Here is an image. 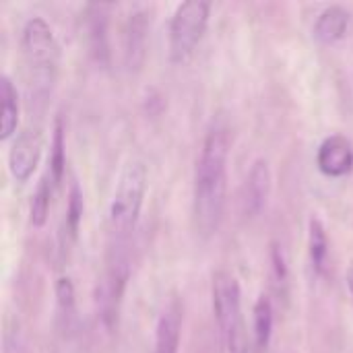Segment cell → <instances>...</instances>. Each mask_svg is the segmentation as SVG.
I'll use <instances>...</instances> for the list:
<instances>
[{"label": "cell", "mask_w": 353, "mask_h": 353, "mask_svg": "<svg viewBox=\"0 0 353 353\" xmlns=\"http://www.w3.org/2000/svg\"><path fill=\"white\" fill-rule=\"evenodd\" d=\"M345 283H347V290H350V296L353 300V265L347 269V275H345Z\"/></svg>", "instance_id": "cell-21"}, {"label": "cell", "mask_w": 353, "mask_h": 353, "mask_svg": "<svg viewBox=\"0 0 353 353\" xmlns=\"http://www.w3.org/2000/svg\"><path fill=\"white\" fill-rule=\"evenodd\" d=\"M126 279H128L126 259L116 254L114 261L108 265V269L103 273V279L99 281V290H97L99 314H101V321H103L105 329H110V331L118 323V310H120Z\"/></svg>", "instance_id": "cell-6"}, {"label": "cell", "mask_w": 353, "mask_h": 353, "mask_svg": "<svg viewBox=\"0 0 353 353\" xmlns=\"http://www.w3.org/2000/svg\"><path fill=\"white\" fill-rule=\"evenodd\" d=\"M147 31H149V21L147 12H132L128 19L126 27V64L130 68H137L145 56V41H147Z\"/></svg>", "instance_id": "cell-13"}, {"label": "cell", "mask_w": 353, "mask_h": 353, "mask_svg": "<svg viewBox=\"0 0 353 353\" xmlns=\"http://www.w3.org/2000/svg\"><path fill=\"white\" fill-rule=\"evenodd\" d=\"M271 168L267 159H256L246 176V186H244V211L246 215L254 217L259 215L271 194Z\"/></svg>", "instance_id": "cell-9"}, {"label": "cell", "mask_w": 353, "mask_h": 353, "mask_svg": "<svg viewBox=\"0 0 353 353\" xmlns=\"http://www.w3.org/2000/svg\"><path fill=\"white\" fill-rule=\"evenodd\" d=\"M347 25H350V12L339 4H331L319 14L314 23V39L323 46H333L345 37Z\"/></svg>", "instance_id": "cell-11"}, {"label": "cell", "mask_w": 353, "mask_h": 353, "mask_svg": "<svg viewBox=\"0 0 353 353\" xmlns=\"http://www.w3.org/2000/svg\"><path fill=\"white\" fill-rule=\"evenodd\" d=\"M41 149H43V137L37 126L33 128L27 126L17 134L8 151V170L17 182H27L33 176L41 159Z\"/></svg>", "instance_id": "cell-7"}, {"label": "cell", "mask_w": 353, "mask_h": 353, "mask_svg": "<svg viewBox=\"0 0 353 353\" xmlns=\"http://www.w3.org/2000/svg\"><path fill=\"white\" fill-rule=\"evenodd\" d=\"M0 99H2V118H0V139L8 141L19 122V101H17V89L12 81L4 74L0 81Z\"/></svg>", "instance_id": "cell-15"}, {"label": "cell", "mask_w": 353, "mask_h": 353, "mask_svg": "<svg viewBox=\"0 0 353 353\" xmlns=\"http://www.w3.org/2000/svg\"><path fill=\"white\" fill-rule=\"evenodd\" d=\"M54 192H56V188H54L50 176L43 174L41 180H39V184H37V188H35V192H33L31 207H29V219H31V225L33 228H41L46 223Z\"/></svg>", "instance_id": "cell-17"}, {"label": "cell", "mask_w": 353, "mask_h": 353, "mask_svg": "<svg viewBox=\"0 0 353 353\" xmlns=\"http://www.w3.org/2000/svg\"><path fill=\"white\" fill-rule=\"evenodd\" d=\"M147 194V168L141 159L124 163L112 201H110V230L116 238H126L134 232Z\"/></svg>", "instance_id": "cell-2"}, {"label": "cell", "mask_w": 353, "mask_h": 353, "mask_svg": "<svg viewBox=\"0 0 353 353\" xmlns=\"http://www.w3.org/2000/svg\"><path fill=\"white\" fill-rule=\"evenodd\" d=\"M308 252H310L312 273L316 277L323 275L327 256H329V238H327V230L319 217H312L308 223Z\"/></svg>", "instance_id": "cell-16"}, {"label": "cell", "mask_w": 353, "mask_h": 353, "mask_svg": "<svg viewBox=\"0 0 353 353\" xmlns=\"http://www.w3.org/2000/svg\"><path fill=\"white\" fill-rule=\"evenodd\" d=\"M316 165L327 178H343L353 170V145L343 134L327 137L316 151Z\"/></svg>", "instance_id": "cell-8"}, {"label": "cell", "mask_w": 353, "mask_h": 353, "mask_svg": "<svg viewBox=\"0 0 353 353\" xmlns=\"http://www.w3.org/2000/svg\"><path fill=\"white\" fill-rule=\"evenodd\" d=\"M50 163H48V176L54 184V188L58 190V186L62 184V178H64V168H66V155H64V128H62V122L56 120L54 124V137H52V145H50Z\"/></svg>", "instance_id": "cell-18"}, {"label": "cell", "mask_w": 353, "mask_h": 353, "mask_svg": "<svg viewBox=\"0 0 353 353\" xmlns=\"http://www.w3.org/2000/svg\"><path fill=\"white\" fill-rule=\"evenodd\" d=\"M230 126L225 118L211 120L203 139L201 155L194 168L192 215L194 228L203 238H211L221 223L228 190V159H230Z\"/></svg>", "instance_id": "cell-1"}, {"label": "cell", "mask_w": 353, "mask_h": 353, "mask_svg": "<svg viewBox=\"0 0 353 353\" xmlns=\"http://www.w3.org/2000/svg\"><path fill=\"white\" fill-rule=\"evenodd\" d=\"M81 219H83V192H81L79 184L72 182L70 190H68V203H66L64 221H62V228H60V250H62V254H66L72 248V244L77 242Z\"/></svg>", "instance_id": "cell-12"}, {"label": "cell", "mask_w": 353, "mask_h": 353, "mask_svg": "<svg viewBox=\"0 0 353 353\" xmlns=\"http://www.w3.org/2000/svg\"><path fill=\"white\" fill-rule=\"evenodd\" d=\"M252 335H254V347L259 352H265L273 337V302L269 296H259L254 310H252Z\"/></svg>", "instance_id": "cell-14"}, {"label": "cell", "mask_w": 353, "mask_h": 353, "mask_svg": "<svg viewBox=\"0 0 353 353\" xmlns=\"http://www.w3.org/2000/svg\"><path fill=\"white\" fill-rule=\"evenodd\" d=\"M211 17L207 0L182 2L170 21V60L176 64L186 62L201 43Z\"/></svg>", "instance_id": "cell-5"}, {"label": "cell", "mask_w": 353, "mask_h": 353, "mask_svg": "<svg viewBox=\"0 0 353 353\" xmlns=\"http://www.w3.org/2000/svg\"><path fill=\"white\" fill-rule=\"evenodd\" d=\"M56 302L64 319H70L74 312V285L68 277H58L56 281Z\"/></svg>", "instance_id": "cell-20"}, {"label": "cell", "mask_w": 353, "mask_h": 353, "mask_svg": "<svg viewBox=\"0 0 353 353\" xmlns=\"http://www.w3.org/2000/svg\"><path fill=\"white\" fill-rule=\"evenodd\" d=\"M182 323H184V310L180 300H172L159 321H157V329H155V353H178L180 347V337H182Z\"/></svg>", "instance_id": "cell-10"}, {"label": "cell", "mask_w": 353, "mask_h": 353, "mask_svg": "<svg viewBox=\"0 0 353 353\" xmlns=\"http://www.w3.org/2000/svg\"><path fill=\"white\" fill-rule=\"evenodd\" d=\"M213 312L230 353H252L242 314V290L230 271L213 273L211 283Z\"/></svg>", "instance_id": "cell-3"}, {"label": "cell", "mask_w": 353, "mask_h": 353, "mask_svg": "<svg viewBox=\"0 0 353 353\" xmlns=\"http://www.w3.org/2000/svg\"><path fill=\"white\" fill-rule=\"evenodd\" d=\"M25 64L31 72V83L37 91H48L56 81L60 66V46L52 27L41 17H31L21 35Z\"/></svg>", "instance_id": "cell-4"}, {"label": "cell", "mask_w": 353, "mask_h": 353, "mask_svg": "<svg viewBox=\"0 0 353 353\" xmlns=\"http://www.w3.org/2000/svg\"><path fill=\"white\" fill-rule=\"evenodd\" d=\"M271 265H273V279H275V290L279 296H288V288H290V267H288V256L283 246H279L277 242L271 246Z\"/></svg>", "instance_id": "cell-19"}]
</instances>
